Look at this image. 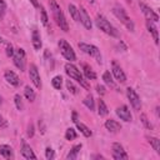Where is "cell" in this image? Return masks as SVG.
<instances>
[{
  "label": "cell",
  "instance_id": "6da1fadb",
  "mask_svg": "<svg viewBox=\"0 0 160 160\" xmlns=\"http://www.w3.org/2000/svg\"><path fill=\"white\" fill-rule=\"evenodd\" d=\"M50 8H51V11H52V15H54V19L56 21V24L59 25V28L64 31H68L69 30V25H68V21L64 16V12L61 11L60 6L58 5V2L55 0H50Z\"/></svg>",
  "mask_w": 160,
  "mask_h": 160
},
{
  "label": "cell",
  "instance_id": "7a4b0ae2",
  "mask_svg": "<svg viewBox=\"0 0 160 160\" xmlns=\"http://www.w3.org/2000/svg\"><path fill=\"white\" fill-rule=\"evenodd\" d=\"M65 72L68 74V76L70 78V79H74V80H76L78 82H80V85L81 86H84L85 89H90V86H89V84L86 82V80H84V78H82V75H81V72H80V70L76 68V66H74L72 64H70V62H68L66 65H65Z\"/></svg>",
  "mask_w": 160,
  "mask_h": 160
},
{
  "label": "cell",
  "instance_id": "3957f363",
  "mask_svg": "<svg viewBox=\"0 0 160 160\" xmlns=\"http://www.w3.org/2000/svg\"><path fill=\"white\" fill-rule=\"evenodd\" d=\"M96 25H98V28L100 29V30H102L105 34H108V35H110V36H115V38H118L119 36V32H118V30L106 20V18H104L102 15H96Z\"/></svg>",
  "mask_w": 160,
  "mask_h": 160
},
{
  "label": "cell",
  "instance_id": "277c9868",
  "mask_svg": "<svg viewBox=\"0 0 160 160\" xmlns=\"http://www.w3.org/2000/svg\"><path fill=\"white\" fill-rule=\"evenodd\" d=\"M112 12H114V15L128 28V30H130V31H134V22H132V20L128 16V14H126V11L122 9V8H119V6H115L114 9H112Z\"/></svg>",
  "mask_w": 160,
  "mask_h": 160
},
{
  "label": "cell",
  "instance_id": "5b68a950",
  "mask_svg": "<svg viewBox=\"0 0 160 160\" xmlns=\"http://www.w3.org/2000/svg\"><path fill=\"white\" fill-rule=\"evenodd\" d=\"M58 45H59V49H60V51H61L62 56H64L66 60H69V61H74V60L76 59V55H75V52H74L72 48L70 46V44H69L66 40L60 39Z\"/></svg>",
  "mask_w": 160,
  "mask_h": 160
},
{
  "label": "cell",
  "instance_id": "8992f818",
  "mask_svg": "<svg viewBox=\"0 0 160 160\" xmlns=\"http://www.w3.org/2000/svg\"><path fill=\"white\" fill-rule=\"evenodd\" d=\"M79 49L82 50L85 54L92 56L96 59L98 62H101V55H100V50L95 46V45H90V44H85V42H79L78 44Z\"/></svg>",
  "mask_w": 160,
  "mask_h": 160
},
{
  "label": "cell",
  "instance_id": "52a82bcc",
  "mask_svg": "<svg viewBox=\"0 0 160 160\" xmlns=\"http://www.w3.org/2000/svg\"><path fill=\"white\" fill-rule=\"evenodd\" d=\"M12 56H14L15 66L18 69H20L21 71H24L25 70V51H24V49H21V48L16 49V51L14 52Z\"/></svg>",
  "mask_w": 160,
  "mask_h": 160
},
{
  "label": "cell",
  "instance_id": "ba28073f",
  "mask_svg": "<svg viewBox=\"0 0 160 160\" xmlns=\"http://www.w3.org/2000/svg\"><path fill=\"white\" fill-rule=\"evenodd\" d=\"M126 95H128V99H129L131 106H132L135 110H140V109H141V101H140L139 95L135 92V90L131 89V88H128V89H126Z\"/></svg>",
  "mask_w": 160,
  "mask_h": 160
},
{
  "label": "cell",
  "instance_id": "9c48e42d",
  "mask_svg": "<svg viewBox=\"0 0 160 160\" xmlns=\"http://www.w3.org/2000/svg\"><path fill=\"white\" fill-rule=\"evenodd\" d=\"M111 150H112V158L115 160H126L128 159V154L125 152L124 148L119 142H114L111 146Z\"/></svg>",
  "mask_w": 160,
  "mask_h": 160
},
{
  "label": "cell",
  "instance_id": "30bf717a",
  "mask_svg": "<svg viewBox=\"0 0 160 160\" xmlns=\"http://www.w3.org/2000/svg\"><path fill=\"white\" fill-rule=\"evenodd\" d=\"M29 76H30V80L32 81V84H34L38 89H40V88H41V80H40V75H39V71H38L36 65L30 64V68H29Z\"/></svg>",
  "mask_w": 160,
  "mask_h": 160
},
{
  "label": "cell",
  "instance_id": "8fae6325",
  "mask_svg": "<svg viewBox=\"0 0 160 160\" xmlns=\"http://www.w3.org/2000/svg\"><path fill=\"white\" fill-rule=\"evenodd\" d=\"M139 6H140V10L142 11V14L146 16L148 20H151V21H158V20H159L158 14L154 12L152 9H150L148 5H145L144 2H139Z\"/></svg>",
  "mask_w": 160,
  "mask_h": 160
},
{
  "label": "cell",
  "instance_id": "7c38bea8",
  "mask_svg": "<svg viewBox=\"0 0 160 160\" xmlns=\"http://www.w3.org/2000/svg\"><path fill=\"white\" fill-rule=\"evenodd\" d=\"M116 115L124 120V121H131L132 116H131V112L129 110V108L126 105H121V106H118L116 108Z\"/></svg>",
  "mask_w": 160,
  "mask_h": 160
},
{
  "label": "cell",
  "instance_id": "4fadbf2b",
  "mask_svg": "<svg viewBox=\"0 0 160 160\" xmlns=\"http://www.w3.org/2000/svg\"><path fill=\"white\" fill-rule=\"evenodd\" d=\"M112 74H114V76H115V79L116 80H119L120 82H125L126 81V75H125V72L122 71V69L115 62V61H112Z\"/></svg>",
  "mask_w": 160,
  "mask_h": 160
},
{
  "label": "cell",
  "instance_id": "5bb4252c",
  "mask_svg": "<svg viewBox=\"0 0 160 160\" xmlns=\"http://www.w3.org/2000/svg\"><path fill=\"white\" fill-rule=\"evenodd\" d=\"M79 16H80V21L82 22V25L86 28V29H91V26H92V24H91V20H90V16L88 15V12H86V10L82 8V6H80V9H79Z\"/></svg>",
  "mask_w": 160,
  "mask_h": 160
},
{
  "label": "cell",
  "instance_id": "9a60e30c",
  "mask_svg": "<svg viewBox=\"0 0 160 160\" xmlns=\"http://www.w3.org/2000/svg\"><path fill=\"white\" fill-rule=\"evenodd\" d=\"M4 76H5V80H6V81H8L10 85L18 86V85L20 84V80H19L18 75H16L14 71H11V70H5Z\"/></svg>",
  "mask_w": 160,
  "mask_h": 160
},
{
  "label": "cell",
  "instance_id": "2e32d148",
  "mask_svg": "<svg viewBox=\"0 0 160 160\" xmlns=\"http://www.w3.org/2000/svg\"><path fill=\"white\" fill-rule=\"evenodd\" d=\"M105 128H106L110 132H118V131H120L121 125H120L118 121H115V120H112V119H109V120L105 121Z\"/></svg>",
  "mask_w": 160,
  "mask_h": 160
},
{
  "label": "cell",
  "instance_id": "e0dca14e",
  "mask_svg": "<svg viewBox=\"0 0 160 160\" xmlns=\"http://www.w3.org/2000/svg\"><path fill=\"white\" fill-rule=\"evenodd\" d=\"M21 155L25 158V159H36V155L34 154V151H32V149L30 148V145H28V144H22V146H21Z\"/></svg>",
  "mask_w": 160,
  "mask_h": 160
},
{
  "label": "cell",
  "instance_id": "ac0fdd59",
  "mask_svg": "<svg viewBox=\"0 0 160 160\" xmlns=\"http://www.w3.org/2000/svg\"><path fill=\"white\" fill-rule=\"evenodd\" d=\"M146 28H148V30H149V32L152 35V38H154V41H155V44H159V36H158V29H156V26L154 25V22L151 21V20H146Z\"/></svg>",
  "mask_w": 160,
  "mask_h": 160
},
{
  "label": "cell",
  "instance_id": "d6986e66",
  "mask_svg": "<svg viewBox=\"0 0 160 160\" xmlns=\"http://www.w3.org/2000/svg\"><path fill=\"white\" fill-rule=\"evenodd\" d=\"M0 155L4 156L5 159H12L14 158V152L11 146L9 145H0Z\"/></svg>",
  "mask_w": 160,
  "mask_h": 160
},
{
  "label": "cell",
  "instance_id": "ffe728a7",
  "mask_svg": "<svg viewBox=\"0 0 160 160\" xmlns=\"http://www.w3.org/2000/svg\"><path fill=\"white\" fill-rule=\"evenodd\" d=\"M31 40H32V46L35 50H40L41 48V39H40V34L39 31L35 29L32 30V35H31Z\"/></svg>",
  "mask_w": 160,
  "mask_h": 160
},
{
  "label": "cell",
  "instance_id": "44dd1931",
  "mask_svg": "<svg viewBox=\"0 0 160 160\" xmlns=\"http://www.w3.org/2000/svg\"><path fill=\"white\" fill-rule=\"evenodd\" d=\"M75 124H76V128L80 130V132H81L84 136H86V138H90V136H91L92 132H91V130H90L86 125H84L82 122H79V121H76Z\"/></svg>",
  "mask_w": 160,
  "mask_h": 160
},
{
  "label": "cell",
  "instance_id": "7402d4cb",
  "mask_svg": "<svg viewBox=\"0 0 160 160\" xmlns=\"http://www.w3.org/2000/svg\"><path fill=\"white\" fill-rule=\"evenodd\" d=\"M108 112H109L108 106L105 105L104 100L100 99V100L98 101V114H99L100 116H105V115H108Z\"/></svg>",
  "mask_w": 160,
  "mask_h": 160
},
{
  "label": "cell",
  "instance_id": "603a6c76",
  "mask_svg": "<svg viewBox=\"0 0 160 160\" xmlns=\"http://www.w3.org/2000/svg\"><path fill=\"white\" fill-rule=\"evenodd\" d=\"M80 149H81V144H78V145L72 146V149L70 150V152L68 154V156H66V158H68L69 160H74V159H76V156H78V154H79Z\"/></svg>",
  "mask_w": 160,
  "mask_h": 160
},
{
  "label": "cell",
  "instance_id": "cb8c5ba5",
  "mask_svg": "<svg viewBox=\"0 0 160 160\" xmlns=\"http://www.w3.org/2000/svg\"><path fill=\"white\" fill-rule=\"evenodd\" d=\"M102 80H104L105 84L109 85L110 88H115V82H114V80H112V76H111L110 71H105V72L102 74Z\"/></svg>",
  "mask_w": 160,
  "mask_h": 160
},
{
  "label": "cell",
  "instance_id": "d4e9b609",
  "mask_svg": "<svg viewBox=\"0 0 160 160\" xmlns=\"http://www.w3.org/2000/svg\"><path fill=\"white\" fill-rule=\"evenodd\" d=\"M69 12L71 15V18L75 20V21H80V16H79V9H76L72 4L69 5Z\"/></svg>",
  "mask_w": 160,
  "mask_h": 160
},
{
  "label": "cell",
  "instance_id": "484cf974",
  "mask_svg": "<svg viewBox=\"0 0 160 160\" xmlns=\"http://www.w3.org/2000/svg\"><path fill=\"white\" fill-rule=\"evenodd\" d=\"M84 74H85V76H86V79H95L96 78V74L90 69V66L89 65H86V64H84Z\"/></svg>",
  "mask_w": 160,
  "mask_h": 160
},
{
  "label": "cell",
  "instance_id": "4316f807",
  "mask_svg": "<svg viewBox=\"0 0 160 160\" xmlns=\"http://www.w3.org/2000/svg\"><path fill=\"white\" fill-rule=\"evenodd\" d=\"M51 84H52V86H54L56 90H60V89H61V85H62V78H61L60 75L54 76L52 80H51Z\"/></svg>",
  "mask_w": 160,
  "mask_h": 160
},
{
  "label": "cell",
  "instance_id": "83f0119b",
  "mask_svg": "<svg viewBox=\"0 0 160 160\" xmlns=\"http://www.w3.org/2000/svg\"><path fill=\"white\" fill-rule=\"evenodd\" d=\"M148 139H149V142L151 144L152 149H154L158 154H160V140L156 139V138H148Z\"/></svg>",
  "mask_w": 160,
  "mask_h": 160
},
{
  "label": "cell",
  "instance_id": "f1b7e54d",
  "mask_svg": "<svg viewBox=\"0 0 160 160\" xmlns=\"http://www.w3.org/2000/svg\"><path fill=\"white\" fill-rule=\"evenodd\" d=\"M24 91H25V96H26V99L29 101H34L35 100V92H34V90L30 86H25Z\"/></svg>",
  "mask_w": 160,
  "mask_h": 160
},
{
  "label": "cell",
  "instance_id": "f546056e",
  "mask_svg": "<svg viewBox=\"0 0 160 160\" xmlns=\"http://www.w3.org/2000/svg\"><path fill=\"white\" fill-rule=\"evenodd\" d=\"M84 104H85L90 110H94V109H95V105H94V98H92V95H91V94H90V95H88V96L85 98Z\"/></svg>",
  "mask_w": 160,
  "mask_h": 160
},
{
  "label": "cell",
  "instance_id": "4dcf8cb0",
  "mask_svg": "<svg viewBox=\"0 0 160 160\" xmlns=\"http://www.w3.org/2000/svg\"><path fill=\"white\" fill-rule=\"evenodd\" d=\"M75 138H76V132H75V130H74L72 128L66 129V132H65V139H66V140H74Z\"/></svg>",
  "mask_w": 160,
  "mask_h": 160
},
{
  "label": "cell",
  "instance_id": "1f68e13d",
  "mask_svg": "<svg viewBox=\"0 0 160 160\" xmlns=\"http://www.w3.org/2000/svg\"><path fill=\"white\" fill-rule=\"evenodd\" d=\"M66 88H68V90L71 92V94H74V95H76L79 91H78V88L72 84V81H70V80H66Z\"/></svg>",
  "mask_w": 160,
  "mask_h": 160
},
{
  "label": "cell",
  "instance_id": "d6a6232c",
  "mask_svg": "<svg viewBox=\"0 0 160 160\" xmlns=\"http://www.w3.org/2000/svg\"><path fill=\"white\" fill-rule=\"evenodd\" d=\"M14 101H15V105H16L18 110H22L24 105H22V100H21V96H20L19 94H16V95L14 96Z\"/></svg>",
  "mask_w": 160,
  "mask_h": 160
},
{
  "label": "cell",
  "instance_id": "836d02e7",
  "mask_svg": "<svg viewBox=\"0 0 160 160\" xmlns=\"http://www.w3.org/2000/svg\"><path fill=\"white\" fill-rule=\"evenodd\" d=\"M140 120H141V122L144 124V126H145L146 129H150V130L152 129V125L149 122V120H148V118H146L145 114H141V115H140Z\"/></svg>",
  "mask_w": 160,
  "mask_h": 160
},
{
  "label": "cell",
  "instance_id": "e575fe53",
  "mask_svg": "<svg viewBox=\"0 0 160 160\" xmlns=\"http://www.w3.org/2000/svg\"><path fill=\"white\" fill-rule=\"evenodd\" d=\"M40 14H41V22L46 26L48 25V14H46L44 8H40Z\"/></svg>",
  "mask_w": 160,
  "mask_h": 160
},
{
  "label": "cell",
  "instance_id": "d590c367",
  "mask_svg": "<svg viewBox=\"0 0 160 160\" xmlns=\"http://www.w3.org/2000/svg\"><path fill=\"white\" fill-rule=\"evenodd\" d=\"M54 156H55L54 150H52L51 148H46V149H45V158H46L48 160H51V159H54Z\"/></svg>",
  "mask_w": 160,
  "mask_h": 160
},
{
  "label": "cell",
  "instance_id": "8d00e7d4",
  "mask_svg": "<svg viewBox=\"0 0 160 160\" xmlns=\"http://www.w3.org/2000/svg\"><path fill=\"white\" fill-rule=\"evenodd\" d=\"M5 12H6V4L4 0H0V19L4 18Z\"/></svg>",
  "mask_w": 160,
  "mask_h": 160
},
{
  "label": "cell",
  "instance_id": "74e56055",
  "mask_svg": "<svg viewBox=\"0 0 160 160\" xmlns=\"http://www.w3.org/2000/svg\"><path fill=\"white\" fill-rule=\"evenodd\" d=\"M28 135L30 136V138H32L34 136V125L30 122L29 124V126H28Z\"/></svg>",
  "mask_w": 160,
  "mask_h": 160
},
{
  "label": "cell",
  "instance_id": "f35d334b",
  "mask_svg": "<svg viewBox=\"0 0 160 160\" xmlns=\"http://www.w3.org/2000/svg\"><path fill=\"white\" fill-rule=\"evenodd\" d=\"M96 91L99 95H104L105 94V88L102 85H96Z\"/></svg>",
  "mask_w": 160,
  "mask_h": 160
},
{
  "label": "cell",
  "instance_id": "ab89813d",
  "mask_svg": "<svg viewBox=\"0 0 160 160\" xmlns=\"http://www.w3.org/2000/svg\"><path fill=\"white\" fill-rule=\"evenodd\" d=\"M6 55L8 56H12L14 55V49H12V46L9 44L8 45V48H6Z\"/></svg>",
  "mask_w": 160,
  "mask_h": 160
},
{
  "label": "cell",
  "instance_id": "60d3db41",
  "mask_svg": "<svg viewBox=\"0 0 160 160\" xmlns=\"http://www.w3.org/2000/svg\"><path fill=\"white\" fill-rule=\"evenodd\" d=\"M30 2H31L35 8H39V6H40V5H39V2H38V0H30Z\"/></svg>",
  "mask_w": 160,
  "mask_h": 160
},
{
  "label": "cell",
  "instance_id": "b9f144b4",
  "mask_svg": "<svg viewBox=\"0 0 160 160\" xmlns=\"http://www.w3.org/2000/svg\"><path fill=\"white\" fill-rule=\"evenodd\" d=\"M72 121H74V122H76V121H78V114H76L75 111L72 112Z\"/></svg>",
  "mask_w": 160,
  "mask_h": 160
},
{
  "label": "cell",
  "instance_id": "7bdbcfd3",
  "mask_svg": "<svg viewBox=\"0 0 160 160\" xmlns=\"http://www.w3.org/2000/svg\"><path fill=\"white\" fill-rule=\"evenodd\" d=\"M6 125V122H5V120L2 119V116L0 115V126H5Z\"/></svg>",
  "mask_w": 160,
  "mask_h": 160
},
{
  "label": "cell",
  "instance_id": "ee69618b",
  "mask_svg": "<svg viewBox=\"0 0 160 160\" xmlns=\"http://www.w3.org/2000/svg\"><path fill=\"white\" fill-rule=\"evenodd\" d=\"M126 1H128V2H131V0H126Z\"/></svg>",
  "mask_w": 160,
  "mask_h": 160
},
{
  "label": "cell",
  "instance_id": "f6af8a7d",
  "mask_svg": "<svg viewBox=\"0 0 160 160\" xmlns=\"http://www.w3.org/2000/svg\"><path fill=\"white\" fill-rule=\"evenodd\" d=\"M1 41H2V39H1V38H0V42H1Z\"/></svg>",
  "mask_w": 160,
  "mask_h": 160
},
{
  "label": "cell",
  "instance_id": "bcb514c9",
  "mask_svg": "<svg viewBox=\"0 0 160 160\" xmlns=\"http://www.w3.org/2000/svg\"><path fill=\"white\" fill-rule=\"evenodd\" d=\"M0 104H1V98H0Z\"/></svg>",
  "mask_w": 160,
  "mask_h": 160
}]
</instances>
